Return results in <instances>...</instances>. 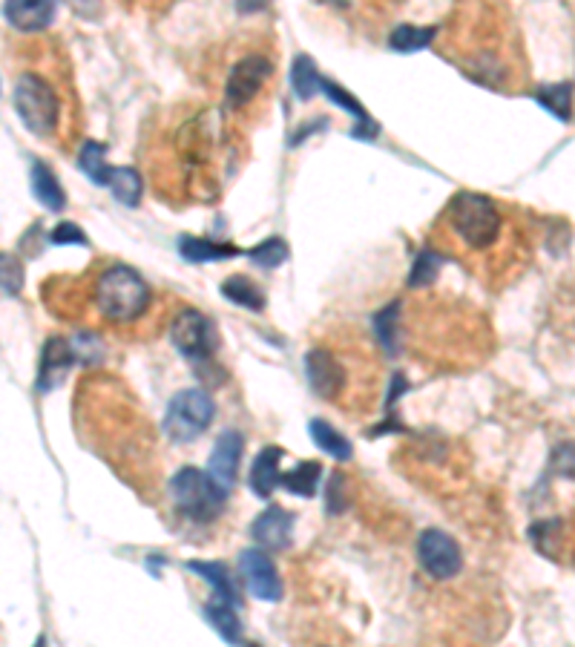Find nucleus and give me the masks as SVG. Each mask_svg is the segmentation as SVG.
<instances>
[{
  "instance_id": "obj_26",
  "label": "nucleus",
  "mask_w": 575,
  "mask_h": 647,
  "mask_svg": "<svg viewBox=\"0 0 575 647\" xmlns=\"http://www.w3.org/2000/svg\"><path fill=\"white\" fill-rule=\"evenodd\" d=\"M535 101L558 121L573 118V84H544L535 90Z\"/></svg>"
},
{
  "instance_id": "obj_31",
  "label": "nucleus",
  "mask_w": 575,
  "mask_h": 647,
  "mask_svg": "<svg viewBox=\"0 0 575 647\" xmlns=\"http://www.w3.org/2000/svg\"><path fill=\"white\" fill-rule=\"evenodd\" d=\"M446 265V256L437 254L432 248H426V251H420L417 259H414L412 271H409V288H426V285H432L440 274V268Z\"/></svg>"
},
{
  "instance_id": "obj_34",
  "label": "nucleus",
  "mask_w": 575,
  "mask_h": 647,
  "mask_svg": "<svg viewBox=\"0 0 575 647\" xmlns=\"http://www.w3.org/2000/svg\"><path fill=\"white\" fill-rule=\"evenodd\" d=\"M550 469L558 478H575V443H558L552 449Z\"/></svg>"
},
{
  "instance_id": "obj_4",
  "label": "nucleus",
  "mask_w": 575,
  "mask_h": 647,
  "mask_svg": "<svg viewBox=\"0 0 575 647\" xmlns=\"http://www.w3.org/2000/svg\"><path fill=\"white\" fill-rule=\"evenodd\" d=\"M12 104L21 124L32 136H52L58 127V95L41 75L23 72L15 81Z\"/></svg>"
},
{
  "instance_id": "obj_16",
  "label": "nucleus",
  "mask_w": 575,
  "mask_h": 647,
  "mask_svg": "<svg viewBox=\"0 0 575 647\" xmlns=\"http://www.w3.org/2000/svg\"><path fill=\"white\" fill-rule=\"evenodd\" d=\"M320 93H325V98L331 101V104H337L340 110H345V113H351V118L357 121L354 124V130H351V136L354 139H363V141H371L377 133H380V127L374 124V118L368 116V110L354 98V95L348 93V90H343L340 84H334V81H328V78H322V87Z\"/></svg>"
},
{
  "instance_id": "obj_14",
  "label": "nucleus",
  "mask_w": 575,
  "mask_h": 647,
  "mask_svg": "<svg viewBox=\"0 0 575 647\" xmlns=\"http://www.w3.org/2000/svg\"><path fill=\"white\" fill-rule=\"evenodd\" d=\"M3 15L9 26L21 32H41L55 21L58 15V0H6Z\"/></svg>"
},
{
  "instance_id": "obj_15",
  "label": "nucleus",
  "mask_w": 575,
  "mask_h": 647,
  "mask_svg": "<svg viewBox=\"0 0 575 647\" xmlns=\"http://www.w3.org/2000/svg\"><path fill=\"white\" fill-rule=\"evenodd\" d=\"M285 458V452L279 446H265L251 463V475H248V484L251 492L259 501H268L276 489L282 486V469L279 463Z\"/></svg>"
},
{
  "instance_id": "obj_13",
  "label": "nucleus",
  "mask_w": 575,
  "mask_h": 647,
  "mask_svg": "<svg viewBox=\"0 0 575 647\" xmlns=\"http://www.w3.org/2000/svg\"><path fill=\"white\" fill-rule=\"evenodd\" d=\"M242 452H245V438L242 432L236 429H225L213 449H210V461H207V472L225 486V489H233L236 484V475H239V461H242Z\"/></svg>"
},
{
  "instance_id": "obj_7",
  "label": "nucleus",
  "mask_w": 575,
  "mask_h": 647,
  "mask_svg": "<svg viewBox=\"0 0 575 647\" xmlns=\"http://www.w3.org/2000/svg\"><path fill=\"white\" fill-rule=\"evenodd\" d=\"M417 561L426 576L435 581H449L463 570V550L460 544L443 530H423L417 535Z\"/></svg>"
},
{
  "instance_id": "obj_28",
  "label": "nucleus",
  "mask_w": 575,
  "mask_h": 647,
  "mask_svg": "<svg viewBox=\"0 0 575 647\" xmlns=\"http://www.w3.org/2000/svg\"><path fill=\"white\" fill-rule=\"evenodd\" d=\"M222 294L225 300H230L233 305H242L248 311H262L265 308V294L253 285L251 279L242 277V274H233L222 282Z\"/></svg>"
},
{
  "instance_id": "obj_1",
  "label": "nucleus",
  "mask_w": 575,
  "mask_h": 647,
  "mask_svg": "<svg viewBox=\"0 0 575 647\" xmlns=\"http://www.w3.org/2000/svg\"><path fill=\"white\" fill-rule=\"evenodd\" d=\"M95 305L110 323H136L150 308V285L127 265H110L95 279Z\"/></svg>"
},
{
  "instance_id": "obj_23",
  "label": "nucleus",
  "mask_w": 575,
  "mask_h": 647,
  "mask_svg": "<svg viewBox=\"0 0 575 647\" xmlns=\"http://www.w3.org/2000/svg\"><path fill=\"white\" fill-rule=\"evenodd\" d=\"M320 461H299L288 472H282V489L297 495V498H314L320 492Z\"/></svg>"
},
{
  "instance_id": "obj_35",
  "label": "nucleus",
  "mask_w": 575,
  "mask_h": 647,
  "mask_svg": "<svg viewBox=\"0 0 575 647\" xmlns=\"http://www.w3.org/2000/svg\"><path fill=\"white\" fill-rule=\"evenodd\" d=\"M348 507V484L343 472H334L328 481V515H340Z\"/></svg>"
},
{
  "instance_id": "obj_22",
  "label": "nucleus",
  "mask_w": 575,
  "mask_h": 647,
  "mask_svg": "<svg viewBox=\"0 0 575 647\" xmlns=\"http://www.w3.org/2000/svg\"><path fill=\"white\" fill-rule=\"evenodd\" d=\"M32 193L35 199L44 205L46 210H64L67 208V196H64V187L58 182V176L49 170V164L32 162Z\"/></svg>"
},
{
  "instance_id": "obj_27",
  "label": "nucleus",
  "mask_w": 575,
  "mask_h": 647,
  "mask_svg": "<svg viewBox=\"0 0 575 647\" xmlns=\"http://www.w3.org/2000/svg\"><path fill=\"white\" fill-rule=\"evenodd\" d=\"M437 26H412V24H400L394 32L389 35V47L394 52H420V49L432 47L435 41Z\"/></svg>"
},
{
  "instance_id": "obj_37",
  "label": "nucleus",
  "mask_w": 575,
  "mask_h": 647,
  "mask_svg": "<svg viewBox=\"0 0 575 647\" xmlns=\"http://www.w3.org/2000/svg\"><path fill=\"white\" fill-rule=\"evenodd\" d=\"M268 0H239V12L242 15H251V12H259Z\"/></svg>"
},
{
  "instance_id": "obj_24",
  "label": "nucleus",
  "mask_w": 575,
  "mask_h": 647,
  "mask_svg": "<svg viewBox=\"0 0 575 647\" xmlns=\"http://www.w3.org/2000/svg\"><path fill=\"white\" fill-rule=\"evenodd\" d=\"M308 432H311L314 443L320 446L328 458H334V461H340V463L351 461V455H354L351 440L345 438L343 432H337L331 423H325V420H320V417H314V420L308 423Z\"/></svg>"
},
{
  "instance_id": "obj_33",
  "label": "nucleus",
  "mask_w": 575,
  "mask_h": 647,
  "mask_svg": "<svg viewBox=\"0 0 575 647\" xmlns=\"http://www.w3.org/2000/svg\"><path fill=\"white\" fill-rule=\"evenodd\" d=\"M0 265H3V294L6 297H18L23 288V265L18 262L15 254L0 256Z\"/></svg>"
},
{
  "instance_id": "obj_36",
  "label": "nucleus",
  "mask_w": 575,
  "mask_h": 647,
  "mask_svg": "<svg viewBox=\"0 0 575 647\" xmlns=\"http://www.w3.org/2000/svg\"><path fill=\"white\" fill-rule=\"evenodd\" d=\"M49 242H52V245H81V248H87V245H90L87 233L81 231L75 222H61L58 228H52Z\"/></svg>"
},
{
  "instance_id": "obj_25",
  "label": "nucleus",
  "mask_w": 575,
  "mask_h": 647,
  "mask_svg": "<svg viewBox=\"0 0 575 647\" xmlns=\"http://www.w3.org/2000/svg\"><path fill=\"white\" fill-rule=\"evenodd\" d=\"M322 75L314 64L311 55H297L291 64V90L297 93L299 101H311L314 95L320 93Z\"/></svg>"
},
{
  "instance_id": "obj_11",
  "label": "nucleus",
  "mask_w": 575,
  "mask_h": 647,
  "mask_svg": "<svg viewBox=\"0 0 575 647\" xmlns=\"http://www.w3.org/2000/svg\"><path fill=\"white\" fill-rule=\"evenodd\" d=\"M291 530H294V512H288L279 504H268L253 518L251 538L256 541V547L276 553L291 544Z\"/></svg>"
},
{
  "instance_id": "obj_5",
  "label": "nucleus",
  "mask_w": 575,
  "mask_h": 647,
  "mask_svg": "<svg viewBox=\"0 0 575 647\" xmlns=\"http://www.w3.org/2000/svg\"><path fill=\"white\" fill-rule=\"evenodd\" d=\"M170 343L193 369L205 371L213 366V357L219 351V331L207 314L196 308H182L170 325Z\"/></svg>"
},
{
  "instance_id": "obj_3",
  "label": "nucleus",
  "mask_w": 575,
  "mask_h": 647,
  "mask_svg": "<svg viewBox=\"0 0 575 647\" xmlns=\"http://www.w3.org/2000/svg\"><path fill=\"white\" fill-rule=\"evenodd\" d=\"M170 498L176 509L193 524H213L228 501V489L219 484L210 472L196 466H184L170 481Z\"/></svg>"
},
{
  "instance_id": "obj_19",
  "label": "nucleus",
  "mask_w": 575,
  "mask_h": 647,
  "mask_svg": "<svg viewBox=\"0 0 575 647\" xmlns=\"http://www.w3.org/2000/svg\"><path fill=\"white\" fill-rule=\"evenodd\" d=\"M104 187L115 196V202H121L124 208H138L141 205V193H144V182L138 176L136 167H110Z\"/></svg>"
},
{
  "instance_id": "obj_18",
  "label": "nucleus",
  "mask_w": 575,
  "mask_h": 647,
  "mask_svg": "<svg viewBox=\"0 0 575 647\" xmlns=\"http://www.w3.org/2000/svg\"><path fill=\"white\" fill-rule=\"evenodd\" d=\"M239 607L236 604H230L225 599H213L205 601V607H202V613H205V619L210 622V627L228 642V645H236L239 639H242V622H239V613H236Z\"/></svg>"
},
{
  "instance_id": "obj_29",
  "label": "nucleus",
  "mask_w": 575,
  "mask_h": 647,
  "mask_svg": "<svg viewBox=\"0 0 575 647\" xmlns=\"http://www.w3.org/2000/svg\"><path fill=\"white\" fill-rule=\"evenodd\" d=\"M78 167H81V173L90 179L92 185L104 187L107 170H110V164H107V144L92 139L84 141V147L78 153Z\"/></svg>"
},
{
  "instance_id": "obj_10",
  "label": "nucleus",
  "mask_w": 575,
  "mask_h": 647,
  "mask_svg": "<svg viewBox=\"0 0 575 647\" xmlns=\"http://www.w3.org/2000/svg\"><path fill=\"white\" fill-rule=\"evenodd\" d=\"M78 363L72 340L67 337H49L41 348V363H38V374H35V389L41 394H49L58 389L67 380L69 369Z\"/></svg>"
},
{
  "instance_id": "obj_6",
  "label": "nucleus",
  "mask_w": 575,
  "mask_h": 647,
  "mask_svg": "<svg viewBox=\"0 0 575 647\" xmlns=\"http://www.w3.org/2000/svg\"><path fill=\"white\" fill-rule=\"evenodd\" d=\"M216 417V403L205 389H182L170 400L164 415V435L173 443H193L202 438Z\"/></svg>"
},
{
  "instance_id": "obj_21",
  "label": "nucleus",
  "mask_w": 575,
  "mask_h": 647,
  "mask_svg": "<svg viewBox=\"0 0 575 647\" xmlns=\"http://www.w3.org/2000/svg\"><path fill=\"white\" fill-rule=\"evenodd\" d=\"M179 254L184 262H225L233 259L242 251L236 245H225V242H210V239H199V236H182L179 239Z\"/></svg>"
},
{
  "instance_id": "obj_17",
  "label": "nucleus",
  "mask_w": 575,
  "mask_h": 647,
  "mask_svg": "<svg viewBox=\"0 0 575 647\" xmlns=\"http://www.w3.org/2000/svg\"><path fill=\"white\" fill-rule=\"evenodd\" d=\"M187 570L196 573L202 581H207L216 599H225L230 604H236V607H242V590H239L236 576L228 570V564H222V561H196L193 558V561H187Z\"/></svg>"
},
{
  "instance_id": "obj_20",
  "label": "nucleus",
  "mask_w": 575,
  "mask_h": 647,
  "mask_svg": "<svg viewBox=\"0 0 575 647\" xmlns=\"http://www.w3.org/2000/svg\"><path fill=\"white\" fill-rule=\"evenodd\" d=\"M400 314H403V300H391L371 320L374 323V334H377V343H380V348L389 357L400 354Z\"/></svg>"
},
{
  "instance_id": "obj_8",
  "label": "nucleus",
  "mask_w": 575,
  "mask_h": 647,
  "mask_svg": "<svg viewBox=\"0 0 575 647\" xmlns=\"http://www.w3.org/2000/svg\"><path fill=\"white\" fill-rule=\"evenodd\" d=\"M271 75H274V64L265 55H245L230 70L228 84H225V104L230 110L248 107L253 98L262 93V87Z\"/></svg>"
},
{
  "instance_id": "obj_30",
  "label": "nucleus",
  "mask_w": 575,
  "mask_h": 647,
  "mask_svg": "<svg viewBox=\"0 0 575 647\" xmlns=\"http://www.w3.org/2000/svg\"><path fill=\"white\" fill-rule=\"evenodd\" d=\"M245 254H248V259H251L253 265H259V268H265V271H274V268H279V265H285V262H288L291 248H288V242H285V239L271 236V239L259 242L256 248L245 251Z\"/></svg>"
},
{
  "instance_id": "obj_32",
  "label": "nucleus",
  "mask_w": 575,
  "mask_h": 647,
  "mask_svg": "<svg viewBox=\"0 0 575 647\" xmlns=\"http://www.w3.org/2000/svg\"><path fill=\"white\" fill-rule=\"evenodd\" d=\"M72 348H75V357H78L81 366H98L104 360V343L92 331H78L72 337Z\"/></svg>"
},
{
  "instance_id": "obj_9",
  "label": "nucleus",
  "mask_w": 575,
  "mask_h": 647,
  "mask_svg": "<svg viewBox=\"0 0 575 647\" xmlns=\"http://www.w3.org/2000/svg\"><path fill=\"white\" fill-rule=\"evenodd\" d=\"M239 573H242V581L248 584L253 599L271 601V604L282 601L285 584H282V576H279L274 558L268 555V550H262V547L242 550V555H239Z\"/></svg>"
},
{
  "instance_id": "obj_12",
  "label": "nucleus",
  "mask_w": 575,
  "mask_h": 647,
  "mask_svg": "<svg viewBox=\"0 0 575 647\" xmlns=\"http://www.w3.org/2000/svg\"><path fill=\"white\" fill-rule=\"evenodd\" d=\"M305 377L322 400H334L345 389L343 363L325 348H311L305 354Z\"/></svg>"
},
{
  "instance_id": "obj_2",
  "label": "nucleus",
  "mask_w": 575,
  "mask_h": 647,
  "mask_svg": "<svg viewBox=\"0 0 575 647\" xmlns=\"http://www.w3.org/2000/svg\"><path fill=\"white\" fill-rule=\"evenodd\" d=\"M446 219H449V231L455 233L469 251H489L504 228L498 205L489 196L472 193V190H460L449 202Z\"/></svg>"
}]
</instances>
